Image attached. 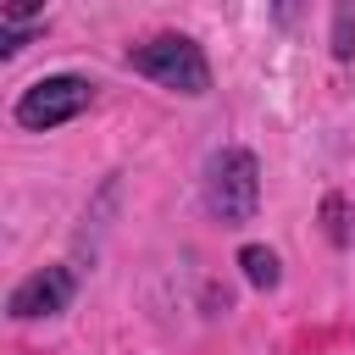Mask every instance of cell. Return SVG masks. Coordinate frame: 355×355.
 Listing matches in <instances>:
<instances>
[{
  "instance_id": "cell-1",
  "label": "cell",
  "mask_w": 355,
  "mask_h": 355,
  "mask_svg": "<svg viewBox=\"0 0 355 355\" xmlns=\"http://www.w3.org/2000/svg\"><path fill=\"white\" fill-rule=\"evenodd\" d=\"M128 67L144 72V78H155L161 89H183V94H205L211 89V67H205L200 44L183 39V33H155V39L133 44Z\"/></svg>"
},
{
  "instance_id": "cell-2",
  "label": "cell",
  "mask_w": 355,
  "mask_h": 355,
  "mask_svg": "<svg viewBox=\"0 0 355 355\" xmlns=\"http://www.w3.org/2000/svg\"><path fill=\"white\" fill-rule=\"evenodd\" d=\"M205 205L222 216V222H250L255 205H261V172H255V155L250 150H216L211 166H205Z\"/></svg>"
},
{
  "instance_id": "cell-3",
  "label": "cell",
  "mask_w": 355,
  "mask_h": 355,
  "mask_svg": "<svg viewBox=\"0 0 355 355\" xmlns=\"http://www.w3.org/2000/svg\"><path fill=\"white\" fill-rule=\"evenodd\" d=\"M89 83L83 78H72V72H61V78H39L33 89H22V100H17V122L22 128H33V133H44V128H61V122H72L83 105H89Z\"/></svg>"
},
{
  "instance_id": "cell-4",
  "label": "cell",
  "mask_w": 355,
  "mask_h": 355,
  "mask_svg": "<svg viewBox=\"0 0 355 355\" xmlns=\"http://www.w3.org/2000/svg\"><path fill=\"white\" fill-rule=\"evenodd\" d=\"M67 300H72V272L67 266H44L39 277H28L11 294V316H55Z\"/></svg>"
},
{
  "instance_id": "cell-5",
  "label": "cell",
  "mask_w": 355,
  "mask_h": 355,
  "mask_svg": "<svg viewBox=\"0 0 355 355\" xmlns=\"http://www.w3.org/2000/svg\"><path fill=\"white\" fill-rule=\"evenodd\" d=\"M239 266H244V277H250L255 288H272V283H277V255L261 250V244H244V250H239Z\"/></svg>"
},
{
  "instance_id": "cell-6",
  "label": "cell",
  "mask_w": 355,
  "mask_h": 355,
  "mask_svg": "<svg viewBox=\"0 0 355 355\" xmlns=\"http://www.w3.org/2000/svg\"><path fill=\"white\" fill-rule=\"evenodd\" d=\"M39 6H44V0H0V17H6V22H28Z\"/></svg>"
},
{
  "instance_id": "cell-7",
  "label": "cell",
  "mask_w": 355,
  "mask_h": 355,
  "mask_svg": "<svg viewBox=\"0 0 355 355\" xmlns=\"http://www.w3.org/2000/svg\"><path fill=\"white\" fill-rule=\"evenodd\" d=\"M277 6H283V11H288V0H277Z\"/></svg>"
}]
</instances>
